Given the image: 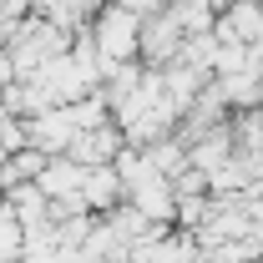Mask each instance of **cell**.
<instances>
[{
	"instance_id": "1",
	"label": "cell",
	"mask_w": 263,
	"mask_h": 263,
	"mask_svg": "<svg viewBox=\"0 0 263 263\" xmlns=\"http://www.w3.org/2000/svg\"><path fill=\"white\" fill-rule=\"evenodd\" d=\"M91 35H97L101 56L111 66H127V61L142 56V15H132L127 5H117V0L101 5V15L91 21Z\"/></svg>"
},
{
	"instance_id": "3",
	"label": "cell",
	"mask_w": 263,
	"mask_h": 263,
	"mask_svg": "<svg viewBox=\"0 0 263 263\" xmlns=\"http://www.w3.org/2000/svg\"><path fill=\"white\" fill-rule=\"evenodd\" d=\"M182 41H187V35H182V26H177V15H172V10H157V15H147V21H142V56L157 66V71L182 56Z\"/></svg>"
},
{
	"instance_id": "6",
	"label": "cell",
	"mask_w": 263,
	"mask_h": 263,
	"mask_svg": "<svg viewBox=\"0 0 263 263\" xmlns=\"http://www.w3.org/2000/svg\"><path fill=\"white\" fill-rule=\"evenodd\" d=\"M81 197L91 213H117L122 197H127V182L117 177V167H86V182H81Z\"/></svg>"
},
{
	"instance_id": "7",
	"label": "cell",
	"mask_w": 263,
	"mask_h": 263,
	"mask_svg": "<svg viewBox=\"0 0 263 263\" xmlns=\"http://www.w3.org/2000/svg\"><path fill=\"white\" fill-rule=\"evenodd\" d=\"M81 182H86V167L71 162V157H51V162H46V172L35 177V187L51 197V202H61V197H76V193H81Z\"/></svg>"
},
{
	"instance_id": "10",
	"label": "cell",
	"mask_w": 263,
	"mask_h": 263,
	"mask_svg": "<svg viewBox=\"0 0 263 263\" xmlns=\"http://www.w3.org/2000/svg\"><path fill=\"white\" fill-rule=\"evenodd\" d=\"M26 253V228L10 218V208L0 202V263H15Z\"/></svg>"
},
{
	"instance_id": "8",
	"label": "cell",
	"mask_w": 263,
	"mask_h": 263,
	"mask_svg": "<svg viewBox=\"0 0 263 263\" xmlns=\"http://www.w3.org/2000/svg\"><path fill=\"white\" fill-rule=\"evenodd\" d=\"M172 15H177V26L182 35H213V0H177V5H167Z\"/></svg>"
},
{
	"instance_id": "11",
	"label": "cell",
	"mask_w": 263,
	"mask_h": 263,
	"mask_svg": "<svg viewBox=\"0 0 263 263\" xmlns=\"http://www.w3.org/2000/svg\"><path fill=\"white\" fill-rule=\"evenodd\" d=\"M15 81V61H10V51H0V91Z\"/></svg>"
},
{
	"instance_id": "5",
	"label": "cell",
	"mask_w": 263,
	"mask_h": 263,
	"mask_svg": "<svg viewBox=\"0 0 263 263\" xmlns=\"http://www.w3.org/2000/svg\"><path fill=\"white\" fill-rule=\"evenodd\" d=\"M127 202L147 218V223H167V218H177V187H172V177H152V182L132 187Z\"/></svg>"
},
{
	"instance_id": "4",
	"label": "cell",
	"mask_w": 263,
	"mask_h": 263,
	"mask_svg": "<svg viewBox=\"0 0 263 263\" xmlns=\"http://www.w3.org/2000/svg\"><path fill=\"white\" fill-rule=\"evenodd\" d=\"M122 152H127V132L117 127V122H106V127L81 132V137H76V147H71V162H81V167H111Z\"/></svg>"
},
{
	"instance_id": "9",
	"label": "cell",
	"mask_w": 263,
	"mask_h": 263,
	"mask_svg": "<svg viewBox=\"0 0 263 263\" xmlns=\"http://www.w3.org/2000/svg\"><path fill=\"white\" fill-rule=\"evenodd\" d=\"M66 111H71L76 132H97V127H106V122H111V106H106V97H101V91H91V97H81V101H71Z\"/></svg>"
},
{
	"instance_id": "2",
	"label": "cell",
	"mask_w": 263,
	"mask_h": 263,
	"mask_svg": "<svg viewBox=\"0 0 263 263\" xmlns=\"http://www.w3.org/2000/svg\"><path fill=\"white\" fill-rule=\"evenodd\" d=\"M76 122H71V111L56 106V111H41L26 122V142H31L35 152H46V157H71V147H76Z\"/></svg>"
}]
</instances>
